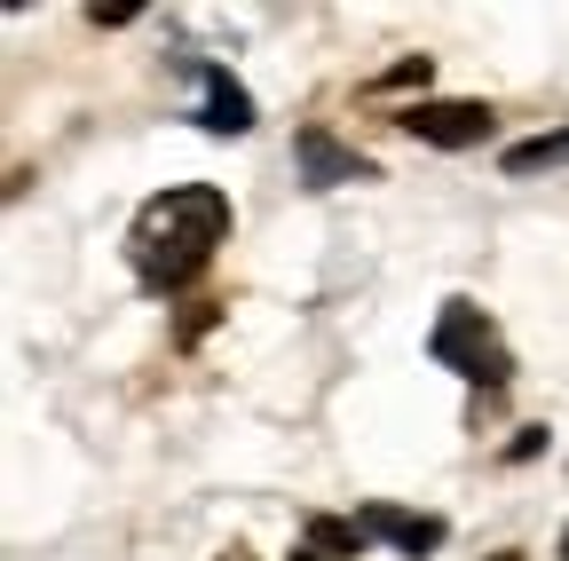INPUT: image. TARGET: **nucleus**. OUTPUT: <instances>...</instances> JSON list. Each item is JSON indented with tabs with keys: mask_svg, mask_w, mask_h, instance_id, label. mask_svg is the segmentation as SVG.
I'll return each instance as SVG.
<instances>
[{
	"mask_svg": "<svg viewBox=\"0 0 569 561\" xmlns=\"http://www.w3.org/2000/svg\"><path fill=\"white\" fill-rule=\"evenodd\" d=\"M222 561H253V553H246V545H230V553H222Z\"/></svg>",
	"mask_w": 569,
	"mask_h": 561,
	"instance_id": "f8f14e48",
	"label": "nucleus"
},
{
	"mask_svg": "<svg viewBox=\"0 0 569 561\" xmlns=\"http://www.w3.org/2000/svg\"><path fill=\"white\" fill-rule=\"evenodd\" d=\"M396 127L411 134V143H427V151H475V143H490L498 111L467 103V96H419V103L396 111Z\"/></svg>",
	"mask_w": 569,
	"mask_h": 561,
	"instance_id": "7ed1b4c3",
	"label": "nucleus"
},
{
	"mask_svg": "<svg viewBox=\"0 0 569 561\" xmlns=\"http://www.w3.org/2000/svg\"><path fill=\"white\" fill-rule=\"evenodd\" d=\"M561 561H569V530H561Z\"/></svg>",
	"mask_w": 569,
	"mask_h": 561,
	"instance_id": "4468645a",
	"label": "nucleus"
},
{
	"mask_svg": "<svg viewBox=\"0 0 569 561\" xmlns=\"http://www.w3.org/2000/svg\"><path fill=\"white\" fill-rule=\"evenodd\" d=\"M293 561H325V553H309V545H301V553H293Z\"/></svg>",
	"mask_w": 569,
	"mask_h": 561,
	"instance_id": "ddd939ff",
	"label": "nucleus"
},
{
	"mask_svg": "<svg viewBox=\"0 0 569 561\" xmlns=\"http://www.w3.org/2000/svg\"><path fill=\"white\" fill-rule=\"evenodd\" d=\"M427 72H436L427 56H403L396 72H380V80H372V96H396V88H419V96H427Z\"/></svg>",
	"mask_w": 569,
	"mask_h": 561,
	"instance_id": "1a4fd4ad",
	"label": "nucleus"
},
{
	"mask_svg": "<svg viewBox=\"0 0 569 561\" xmlns=\"http://www.w3.org/2000/svg\"><path fill=\"white\" fill-rule=\"evenodd\" d=\"M427 357H436L443 372H459L482 403H498V395L515 388V348H507V332L490 324V309H475V301H443V309H436Z\"/></svg>",
	"mask_w": 569,
	"mask_h": 561,
	"instance_id": "f03ea898",
	"label": "nucleus"
},
{
	"mask_svg": "<svg viewBox=\"0 0 569 561\" xmlns=\"http://www.w3.org/2000/svg\"><path fill=\"white\" fill-rule=\"evenodd\" d=\"M365 530H372V545H396V553H436L443 538H451V522L443 514H411V507H388V499H372L365 507Z\"/></svg>",
	"mask_w": 569,
	"mask_h": 561,
	"instance_id": "39448f33",
	"label": "nucleus"
},
{
	"mask_svg": "<svg viewBox=\"0 0 569 561\" xmlns=\"http://www.w3.org/2000/svg\"><path fill=\"white\" fill-rule=\"evenodd\" d=\"M538 451H546V428H522V435L507 443V459H515V467H522V459H538Z\"/></svg>",
	"mask_w": 569,
	"mask_h": 561,
	"instance_id": "9d476101",
	"label": "nucleus"
},
{
	"mask_svg": "<svg viewBox=\"0 0 569 561\" xmlns=\"http://www.w3.org/2000/svg\"><path fill=\"white\" fill-rule=\"evenodd\" d=\"M198 127L206 134H253V96L222 72V63H198Z\"/></svg>",
	"mask_w": 569,
	"mask_h": 561,
	"instance_id": "423d86ee",
	"label": "nucleus"
},
{
	"mask_svg": "<svg viewBox=\"0 0 569 561\" xmlns=\"http://www.w3.org/2000/svg\"><path fill=\"white\" fill-rule=\"evenodd\" d=\"M490 561H530V553H515V545H507V553H490Z\"/></svg>",
	"mask_w": 569,
	"mask_h": 561,
	"instance_id": "9b49d317",
	"label": "nucleus"
},
{
	"mask_svg": "<svg viewBox=\"0 0 569 561\" xmlns=\"http://www.w3.org/2000/svg\"><path fill=\"white\" fill-rule=\"evenodd\" d=\"M498 167H507L515 182H530V174H553V167H569V127H553V134H530V143H515V151L498 159Z\"/></svg>",
	"mask_w": 569,
	"mask_h": 561,
	"instance_id": "6e6552de",
	"label": "nucleus"
},
{
	"mask_svg": "<svg viewBox=\"0 0 569 561\" xmlns=\"http://www.w3.org/2000/svg\"><path fill=\"white\" fill-rule=\"evenodd\" d=\"M301 545L325 553V561H365L372 530H365V514H309L301 522Z\"/></svg>",
	"mask_w": 569,
	"mask_h": 561,
	"instance_id": "0eeeda50",
	"label": "nucleus"
},
{
	"mask_svg": "<svg viewBox=\"0 0 569 561\" xmlns=\"http://www.w3.org/2000/svg\"><path fill=\"white\" fill-rule=\"evenodd\" d=\"M293 167H301V182H309V190H340V182H380V167H372L365 151H348L340 134H332V127H317V119H309V127L293 134Z\"/></svg>",
	"mask_w": 569,
	"mask_h": 561,
	"instance_id": "20e7f679",
	"label": "nucleus"
},
{
	"mask_svg": "<svg viewBox=\"0 0 569 561\" xmlns=\"http://www.w3.org/2000/svg\"><path fill=\"white\" fill-rule=\"evenodd\" d=\"M230 190H213V182H167L159 198H142L134 206V222H127V269H134V285L142 293H190L198 277L213 269V253L230 246Z\"/></svg>",
	"mask_w": 569,
	"mask_h": 561,
	"instance_id": "f257e3e1",
	"label": "nucleus"
}]
</instances>
